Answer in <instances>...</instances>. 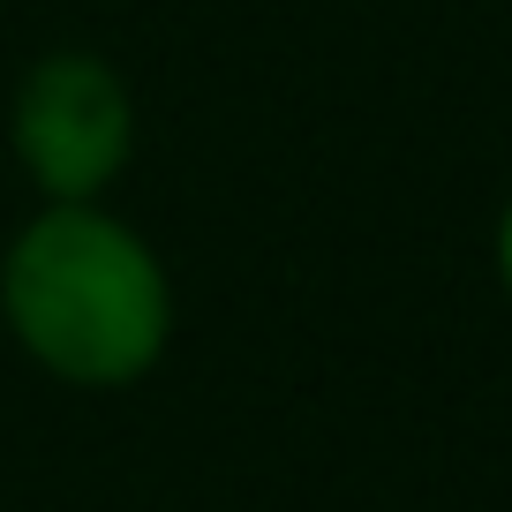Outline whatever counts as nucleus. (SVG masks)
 Returning <instances> with one entry per match:
<instances>
[{"label":"nucleus","mask_w":512,"mask_h":512,"mask_svg":"<svg viewBox=\"0 0 512 512\" xmlns=\"http://www.w3.org/2000/svg\"><path fill=\"white\" fill-rule=\"evenodd\" d=\"M174 272L136 219L98 204H38L0 249V332L68 392H128L174 354Z\"/></svg>","instance_id":"f257e3e1"},{"label":"nucleus","mask_w":512,"mask_h":512,"mask_svg":"<svg viewBox=\"0 0 512 512\" xmlns=\"http://www.w3.org/2000/svg\"><path fill=\"white\" fill-rule=\"evenodd\" d=\"M8 159L38 204H98L136 166V91L91 46H53L8 91Z\"/></svg>","instance_id":"f03ea898"},{"label":"nucleus","mask_w":512,"mask_h":512,"mask_svg":"<svg viewBox=\"0 0 512 512\" xmlns=\"http://www.w3.org/2000/svg\"><path fill=\"white\" fill-rule=\"evenodd\" d=\"M490 272H497V294L512 302V189H505V204H497V219H490Z\"/></svg>","instance_id":"7ed1b4c3"}]
</instances>
